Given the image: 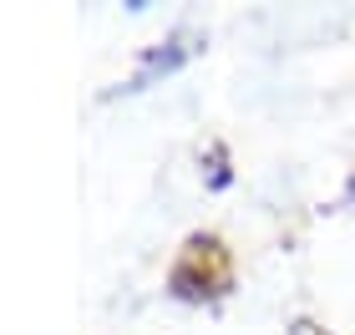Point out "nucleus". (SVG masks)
<instances>
[{"label":"nucleus","mask_w":355,"mask_h":335,"mask_svg":"<svg viewBox=\"0 0 355 335\" xmlns=\"http://www.w3.org/2000/svg\"><path fill=\"white\" fill-rule=\"evenodd\" d=\"M289 335H330V330H320L315 320H295V325H289Z\"/></svg>","instance_id":"obj_4"},{"label":"nucleus","mask_w":355,"mask_h":335,"mask_svg":"<svg viewBox=\"0 0 355 335\" xmlns=\"http://www.w3.org/2000/svg\"><path fill=\"white\" fill-rule=\"evenodd\" d=\"M168 290L178 300H193V305H203V300H223L234 290V254L223 244L218 234H193L183 249H178V259L168 269Z\"/></svg>","instance_id":"obj_1"},{"label":"nucleus","mask_w":355,"mask_h":335,"mask_svg":"<svg viewBox=\"0 0 355 335\" xmlns=\"http://www.w3.org/2000/svg\"><path fill=\"white\" fill-rule=\"evenodd\" d=\"M198 36H193V31H173V36L163 41V46H153V51L148 56H142V67L132 71V82H127L122 92H142V87H148L153 82V76H168L173 67H183V61L193 56V51H198Z\"/></svg>","instance_id":"obj_2"},{"label":"nucleus","mask_w":355,"mask_h":335,"mask_svg":"<svg viewBox=\"0 0 355 335\" xmlns=\"http://www.w3.org/2000/svg\"><path fill=\"white\" fill-rule=\"evenodd\" d=\"M208 163H214V168H208V178H214V188H223V183H229V153H223L218 142L208 148Z\"/></svg>","instance_id":"obj_3"}]
</instances>
